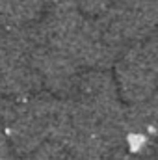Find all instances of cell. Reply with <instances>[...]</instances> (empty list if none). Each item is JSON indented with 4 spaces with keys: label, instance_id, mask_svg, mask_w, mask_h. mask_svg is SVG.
Instances as JSON below:
<instances>
[{
    "label": "cell",
    "instance_id": "obj_1",
    "mask_svg": "<svg viewBox=\"0 0 158 160\" xmlns=\"http://www.w3.org/2000/svg\"><path fill=\"white\" fill-rule=\"evenodd\" d=\"M119 95L130 104L149 101L158 88V65L141 47L126 48L116 63Z\"/></svg>",
    "mask_w": 158,
    "mask_h": 160
},
{
    "label": "cell",
    "instance_id": "obj_2",
    "mask_svg": "<svg viewBox=\"0 0 158 160\" xmlns=\"http://www.w3.org/2000/svg\"><path fill=\"white\" fill-rule=\"evenodd\" d=\"M32 30V26H30ZM34 38V34H32ZM32 65L39 77L41 84H45L56 95H67L75 91L78 80V63L63 50L39 43L34 38L32 43Z\"/></svg>",
    "mask_w": 158,
    "mask_h": 160
},
{
    "label": "cell",
    "instance_id": "obj_3",
    "mask_svg": "<svg viewBox=\"0 0 158 160\" xmlns=\"http://www.w3.org/2000/svg\"><path fill=\"white\" fill-rule=\"evenodd\" d=\"M48 0H0V34L17 32L36 24Z\"/></svg>",
    "mask_w": 158,
    "mask_h": 160
},
{
    "label": "cell",
    "instance_id": "obj_4",
    "mask_svg": "<svg viewBox=\"0 0 158 160\" xmlns=\"http://www.w3.org/2000/svg\"><path fill=\"white\" fill-rule=\"evenodd\" d=\"M143 48L149 52V56L155 60V63L158 65V28H155V32L147 38L145 45H143Z\"/></svg>",
    "mask_w": 158,
    "mask_h": 160
},
{
    "label": "cell",
    "instance_id": "obj_5",
    "mask_svg": "<svg viewBox=\"0 0 158 160\" xmlns=\"http://www.w3.org/2000/svg\"><path fill=\"white\" fill-rule=\"evenodd\" d=\"M117 160H156V158H151L147 153H128L126 151V155L119 157Z\"/></svg>",
    "mask_w": 158,
    "mask_h": 160
},
{
    "label": "cell",
    "instance_id": "obj_6",
    "mask_svg": "<svg viewBox=\"0 0 158 160\" xmlns=\"http://www.w3.org/2000/svg\"><path fill=\"white\" fill-rule=\"evenodd\" d=\"M151 101H153V104H155V110H156V114H158V88H156V91H155V95L151 97Z\"/></svg>",
    "mask_w": 158,
    "mask_h": 160
},
{
    "label": "cell",
    "instance_id": "obj_7",
    "mask_svg": "<svg viewBox=\"0 0 158 160\" xmlns=\"http://www.w3.org/2000/svg\"><path fill=\"white\" fill-rule=\"evenodd\" d=\"M156 160H158V142H156Z\"/></svg>",
    "mask_w": 158,
    "mask_h": 160
},
{
    "label": "cell",
    "instance_id": "obj_8",
    "mask_svg": "<svg viewBox=\"0 0 158 160\" xmlns=\"http://www.w3.org/2000/svg\"><path fill=\"white\" fill-rule=\"evenodd\" d=\"M156 11H158V0H156Z\"/></svg>",
    "mask_w": 158,
    "mask_h": 160
}]
</instances>
